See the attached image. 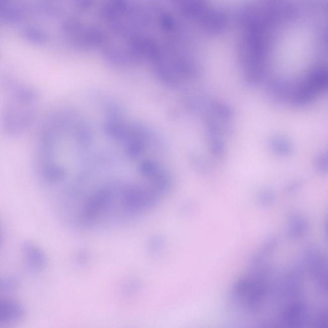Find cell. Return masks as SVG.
<instances>
[{
  "instance_id": "cell-6",
  "label": "cell",
  "mask_w": 328,
  "mask_h": 328,
  "mask_svg": "<svg viewBox=\"0 0 328 328\" xmlns=\"http://www.w3.org/2000/svg\"><path fill=\"white\" fill-rule=\"evenodd\" d=\"M192 162L193 166L201 173L209 175L211 173L212 167L210 164L209 162L207 159H204V157H201V156L194 155L192 158Z\"/></svg>"
},
{
  "instance_id": "cell-8",
  "label": "cell",
  "mask_w": 328,
  "mask_h": 328,
  "mask_svg": "<svg viewBox=\"0 0 328 328\" xmlns=\"http://www.w3.org/2000/svg\"><path fill=\"white\" fill-rule=\"evenodd\" d=\"M305 184L303 179H296L292 182L289 183L285 188V192L287 194L294 195L301 190Z\"/></svg>"
},
{
  "instance_id": "cell-4",
  "label": "cell",
  "mask_w": 328,
  "mask_h": 328,
  "mask_svg": "<svg viewBox=\"0 0 328 328\" xmlns=\"http://www.w3.org/2000/svg\"><path fill=\"white\" fill-rule=\"evenodd\" d=\"M210 151L217 159H222L226 155V146L223 139L218 138L209 141Z\"/></svg>"
},
{
  "instance_id": "cell-1",
  "label": "cell",
  "mask_w": 328,
  "mask_h": 328,
  "mask_svg": "<svg viewBox=\"0 0 328 328\" xmlns=\"http://www.w3.org/2000/svg\"><path fill=\"white\" fill-rule=\"evenodd\" d=\"M310 229L307 218L299 213L290 215L288 219L286 234L291 239H298L304 237Z\"/></svg>"
},
{
  "instance_id": "cell-5",
  "label": "cell",
  "mask_w": 328,
  "mask_h": 328,
  "mask_svg": "<svg viewBox=\"0 0 328 328\" xmlns=\"http://www.w3.org/2000/svg\"><path fill=\"white\" fill-rule=\"evenodd\" d=\"M315 171L320 175H325L328 171V156L327 153H320L313 160Z\"/></svg>"
},
{
  "instance_id": "cell-7",
  "label": "cell",
  "mask_w": 328,
  "mask_h": 328,
  "mask_svg": "<svg viewBox=\"0 0 328 328\" xmlns=\"http://www.w3.org/2000/svg\"><path fill=\"white\" fill-rule=\"evenodd\" d=\"M280 245V240L277 236H270V237L266 238V240L263 243V246L259 249L264 254L270 256L271 253L275 252Z\"/></svg>"
},
{
  "instance_id": "cell-9",
  "label": "cell",
  "mask_w": 328,
  "mask_h": 328,
  "mask_svg": "<svg viewBox=\"0 0 328 328\" xmlns=\"http://www.w3.org/2000/svg\"><path fill=\"white\" fill-rule=\"evenodd\" d=\"M0 240H1V233H0Z\"/></svg>"
},
{
  "instance_id": "cell-2",
  "label": "cell",
  "mask_w": 328,
  "mask_h": 328,
  "mask_svg": "<svg viewBox=\"0 0 328 328\" xmlns=\"http://www.w3.org/2000/svg\"><path fill=\"white\" fill-rule=\"evenodd\" d=\"M268 145L271 152L278 157H289L294 152L292 142L284 137H273L269 141Z\"/></svg>"
},
{
  "instance_id": "cell-3",
  "label": "cell",
  "mask_w": 328,
  "mask_h": 328,
  "mask_svg": "<svg viewBox=\"0 0 328 328\" xmlns=\"http://www.w3.org/2000/svg\"><path fill=\"white\" fill-rule=\"evenodd\" d=\"M277 200V193L271 188H264L256 195L257 205L264 209L273 207L276 204Z\"/></svg>"
}]
</instances>
